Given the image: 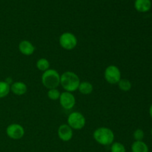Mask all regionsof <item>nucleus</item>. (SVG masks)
Listing matches in <instances>:
<instances>
[{"label":"nucleus","instance_id":"obj_17","mask_svg":"<svg viewBox=\"0 0 152 152\" xmlns=\"http://www.w3.org/2000/svg\"><path fill=\"white\" fill-rule=\"evenodd\" d=\"M119 88L123 91H129L132 87V83L127 79H121L118 83Z\"/></svg>","mask_w":152,"mask_h":152},{"label":"nucleus","instance_id":"obj_1","mask_svg":"<svg viewBox=\"0 0 152 152\" xmlns=\"http://www.w3.org/2000/svg\"><path fill=\"white\" fill-rule=\"evenodd\" d=\"M80 80L78 75L72 71H65L60 75V85L65 91L72 92L78 90Z\"/></svg>","mask_w":152,"mask_h":152},{"label":"nucleus","instance_id":"obj_18","mask_svg":"<svg viewBox=\"0 0 152 152\" xmlns=\"http://www.w3.org/2000/svg\"><path fill=\"white\" fill-rule=\"evenodd\" d=\"M60 94L61 93L59 92V91L56 88L49 89L47 93L48 97L51 99V100H57V99H59Z\"/></svg>","mask_w":152,"mask_h":152},{"label":"nucleus","instance_id":"obj_11","mask_svg":"<svg viewBox=\"0 0 152 152\" xmlns=\"http://www.w3.org/2000/svg\"><path fill=\"white\" fill-rule=\"evenodd\" d=\"M19 50L25 56H31L35 51V47L31 42L22 40L19 44Z\"/></svg>","mask_w":152,"mask_h":152},{"label":"nucleus","instance_id":"obj_20","mask_svg":"<svg viewBox=\"0 0 152 152\" xmlns=\"http://www.w3.org/2000/svg\"><path fill=\"white\" fill-rule=\"evenodd\" d=\"M133 136L135 141H142L144 137H145V134H144V132L142 129H137V130L134 131Z\"/></svg>","mask_w":152,"mask_h":152},{"label":"nucleus","instance_id":"obj_16","mask_svg":"<svg viewBox=\"0 0 152 152\" xmlns=\"http://www.w3.org/2000/svg\"><path fill=\"white\" fill-rule=\"evenodd\" d=\"M10 91V86L5 81H0V99L7 96Z\"/></svg>","mask_w":152,"mask_h":152},{"label":"nucleus","instance_id":"obj_19","mask_svg":"<svg viewBox=\"0 0 152 152\" xmlns=\"http://www.w3.org/2000/svg\"><path fill=\"white\" fill-rule=\"evenodd\" d=\"M111 152H126V148H125L124 145H123L120 142H114L111 145Z\"/></svg>","mask_w":152,"mask_h":152},{"label":"nucleus","instance_id":"obj_15","mask_svg":"<svg viewBox=\"0 0 152 152\" xmlns=\"http://www.w3.org/2000/svg\"><path fill=\"white\" fill-rule=\"evenodd\" d=\"M36 66H37V69L45 72L50 68V62L45 58H41V59L37 60V63H36Z\"/></svg>","mask_w":152,"mask_h":152},{"label":"nucleus","instance_id":"obj_5","mask_svg":"<svg viewBox=\"0 0 152 152\" xmlns=\"http://www.w3.org/2000/svg\"><path fill=\"white\" fill-rule=\"evenodd\" d=\"M59 42L62 48L67 50H71L75 48L77 46V39L72 33L65 32L59 37Z\"/></svg>","mask_w":152,"mask_h":152},{"label":"nucleus","instance_id":"obj_9","mask_svg":"<svg viewBox=\"0 0 152 152\" xmlns=\"http://www.w3.org/2000/svg\"><path fill=\"white\" fill-rule=\"evenodd\" d=\"M58 136L61 140L68 142L73 137V129L68 124H62L58 129Z\"/></svg>","mask_w":152,"mask_h":152},{"label":"nucleus","instance_id":"obj_14","mask_svg":"<svg viewBox=\"0 0 152 152\" xmlns=\"http://www.w3.org/2000/svg\"><path fill=\"white\" fill-rule=\"evenodd\" d=\"M132 152H148V147L143 141H135L132 145Z\"/></svg>","mask_w":152,"mask_h":152},{"label":"nucleus","instance_id":"obj_22","mask_svg":"<svg viewBox=\"0 0 152 152\" xmlns=\"http://www.w3.org/2000/svg\"><path fill=\"white\" fill-rule=\"evenodd\" d=\"M149 114H150V117H151V118L152 119V104L149 108Z\"/></svg>","mask_w":152,"mask_h":152},{"label":"nucleus","instance_id":"obj_6","mask_svg":"<svg viewBox=\"0 0 152 152\" xmlns=\"http://www.w3.org/2000/svg\"><path fill=\"white\" fill-rule=\"evenodd\" d=\"M104 77L107 83L111 85H115L121 80V72L116 65H111L107 67L104 72Z\"/></svg>","mask_w":152,"mask_h":152},{"label":"nucleus","instance_id":"obj_4","mask_svg":"<svg viewBox=\"0 0 152 152\" xmlns=\"http://www.w3.org/2000/svg\"><path fill=\"white\" fill-rule=\"evenodd\" d=\"M67 124L72 129L74 130H80L83 129L86 126V120L83 114L79 111H74L71 113L68 117Z\"/></svg>","mask_w":152,"mask_h":152},{"label":"nucleus","instance_id":"obj_8","mask_svg":"<svg viewBox=\"0 0 152 152\" xmlns=\"http://www.w3.org/2000/svg\"><path fill=\"white\" fill-rule=\"evenodd\" d=\"M59 99L61 106L66 110L72 109L76 104L75 96L71 92L65 91L61 93Z\"/></svg>","mask_w":152,"mask_h":152},{"label":"nucleus","instance_id":"obj_3","mask_svg":"<svg viewBox=\"0 0 152 152\" xmlns=\"http://www.w3.org/2000/svg\"><path fill=\"white\" fill-rule=\"evenodd\" d=\"M42 83L49 89L56 88L60 85V74L55 69L47 70L42 75Z\"/></svg>","mask_w":152,"mask_h":152},{"label":"nucleus","instance_id":"obj_13","mask_svg":"<svg viewBox=\"0 0 152 152\" xmlns=\"http://www.w3.org/2000/svg\"><path fill=\"white\" fill-rule=\"evenodd\" d=\"M78 90L82 94L88 95L93 92L94 86L91 83L87 81L80 82V84L79 86Z\"/></svg>","mask_w":152,"mask_h":152},{"label":"nucleus","instance_id":"obj_12","mask_svg":"<svg viewBox=\"0 0 152 152\" xmlns=\"http://www.w3.org/2000/svg\"><path fill=\"white\" fill-rule=\"evenodd\" d=\"M134 7L138 12L146 13L151 8V0H135Z\"/></svg>","mask_w":152,"mask_h":152},{"label":"nucleus","instance_id":"obj_10","mask_svg":"<svg viewBox=\"0 0 152 152\" xmlns=\"http://www.w3.org/2000/svg\"><path fill=\"white\" fill-rule=\"evenodd\" d=\"M10 91L15 95L22 96V95L25 94L27 93V91H28V86L23 82H13L10 85Z\"/></svg>","mask_w":152,"mask_h":152},{"label":"nucleus","instance_id":"obj_2","mask_svg":"<svg viewBox=\"0 0 152 152\" xmlns=\"http://www.w3.org/2000/svg\"><path fill=\"white\" fill-rule=\"evenodd\" d=\"M93 137L95 140L102 145H109L113 143L114 134L111 129L107 127H99L94 132Z\"/></svg>","mask_w":152,"mask_h":152},{"label":"nucleus","instance_id":"obj_7","mask_svg":"<svg viewBox=\"0 0 152 152\" xmlns=\"http://www.w3.org/2000/svg\"><path fill=\"white\" fill-rule=\"evenodd\" d=\"M6 134L13 140H19L25 135V129L21 125L13 123L9 125L6 129Z\"/></svg>","mask_w":152,"mask_h":152},{"label":"nucleus","instance_id":"obj_23","mask_svg":"<svg viewBox=\"0 0 152 152\" xmlns=\"http://www.w3.org/2000/svg\"><path fill=\"white\" fill-rule=\"evenodd\" d=\"M151 136H152V128H151Z\"/></svg>","mask_w":152,"mask_h":152},{"label":"nucleus","instance_id":"obj_21","mask_svg":"<svg viewBox=\"0 0 152 152\" xmlns=\"http://www.w3.org/2000/svg\"><path fill=\"white\" fill-rule=\"evenodd\" d=\"M4 81H5L7 84L10 85V86L13 83V80H12V78H10V77H7V78H6V80H4Z\"/></svg>","mask_w":152,"mask_h":152}]
</instances>
